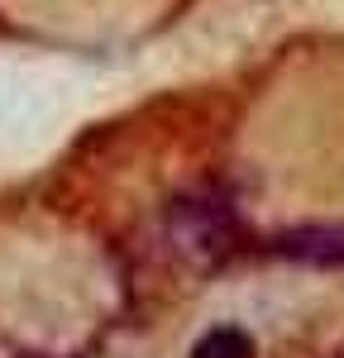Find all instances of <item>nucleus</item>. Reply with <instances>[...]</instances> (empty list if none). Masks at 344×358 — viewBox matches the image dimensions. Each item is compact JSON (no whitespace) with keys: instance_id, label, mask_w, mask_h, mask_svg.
<instances>
[{"instance_id":"obj_1","label":"nucleus","mask_w":344,"mask_h":358,"mask_svg":"<svg viewBox=\"0 0 344 358\" xmlns=\"http://www.w3.org/2000/svg\"><path fill=\"white\" fill-rule=\"evenodd\" d=\"M168 234H172V248L187 263L215 268L234 248V215L215 196H182V201H172V210H168Z\"/></svg>"},{"instance_id":"obj_2","label":"nucleus","mask_w":344,"mask_h":358,"mask_svg":"<svg viewBox=\"0 0 344 358\" xmlns=\"http://www.w3.org/2000/svg\"><path fill=\"white\" fill-rule=\"evenodd\" d=\"M273 253L306 268H344V224H301L273 239Z\"/></svg>"},{"instance_id":"obj_4","label":"nucleus","mask_w":344,"mask_h":358,"mask_svg":"<svg viewBox=\"0 0 344 358\" xmlns=\"http://www.w3.org/2000/svg\"><path fill=\"white\" fill-rule=\"evenodd\" d=\"M24 358H38V354H24Z\"/></svg>"},{"instance_id":"obj_3","label":"nucleus","mask_w":344,"mask_h":358,"mask_svg":"<svg viewBox=\"0 0 344 358\" xmlns=\"http://www.w3.org/2000/svg\"><path fill=\"white\" fill-rule=\"evenodd\" d=\"M192 358H254V339L244 330H234V325H220L192 349Z\"/></svg>"}]
</instances>
